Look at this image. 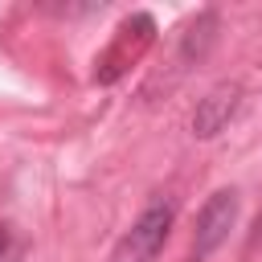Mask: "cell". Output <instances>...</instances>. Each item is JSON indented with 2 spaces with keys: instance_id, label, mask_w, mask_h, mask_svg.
<instances>
[{
  "instance_id": "1",
  "label": "cell",
  "mask_w": 262,
  "mask_h": 262,
  "mask_svg": "<svg viewBox=\"0 0 262 262\" xmlns=\"http://www.w3.org/2000/svg\"><path fill=\"white\" fill-rule=\"evenodd\" d=\"M151 41H156V20H151L147 12H131V16L115 29V41L106 45V53L94 61V82H98V86L119 82V78L151 49Z\"/></svg>"
},
{
  "instance_id": "2",
  "label": "cell",
  "mask_w": 262,
  "mask_h": 262,
  "mask_svg": "<svg viewBox=\"0 0 262 262\" xmlns=\"http://www.w3.org/2000/svg\"><path fill=\"white\" fill-rule=\"evenodd\" d=\"M168 229H172V205H168V201L147 205V209L135 217V225L127 229V237L119 242V262H151V258L164 250Z\"/></svg>"
},
{
  "instance_id": "3",
  "label": "cell",
  "mask_w": 262,
  "mask_h": 262,
  "mask_svg": "<svg viewBox=\"0 0 262 262\" xmlns=\"http://www.w3.org/2000/svg\"><path fill=\"white\" fill-rule=\"evenodd\" d=\"M237 221V192L233 188H217L201 213H196V233H192V258H209L233 229Z\"/></svg>"
},
{
  "instance_id": "4",
  "label": "cell",
  "mask_w": 262,
  "mask_h": 262,
  "mask_svg": "<svg viewBox=\"0 0 262 262\" xmlns=\"http://www.w3.org/2000/svg\"><path fill=\"white\" fill-rule=\"evenodd\" d=\"M237 106H242V86H237V82L213 86V90L196 102V111H192V135H196V139L221 135V131L229 127V119L237 115Z\"/></svg>"
},
{
  "instance_id": "5",
  "label": "cell",
  "mask_w": 262,
  "mask_h": 262,
  "mask_svg": "<svg viewBox=\"0 0 262 262\" xmlns=\"http://www.w3.org/2000/svg\"><path fill=\"white\" fill-rule=\"evenodd\" d=\"M213 41H217V12H201V16L184 29V37H180V57H184V61L205 57Z\"/></svg>"
},
{
  "instance_id": "6",
  "label": "cell",
  "mask_w": 262,
  "mask_h": 262,
  "mask_svg": "<svg viewBox=\"0 0 262 262\" xmlns=\"http://www.w3.org/2000/svg\"><path fill=\"white\" fill-rule=\"evenodd\" d=\"M4 254H8V229L0 225V258H4Z\"/></svg>"
},
{
  "instance_id": "7",
  "label": "cell",
  "mask_w": 262,
  "mask_h": 262,
  "mask_svg": "<svg viewBox=\"0 0 262 262\" xmlns=\"http://www.w3.org/2000/svg\"><path fill=\"white\" fill-rule=\"evenodd\" d=\"M262 242V217H258V225H254V237H250V246H258Z\"/></svg>"
}]
</instances>
